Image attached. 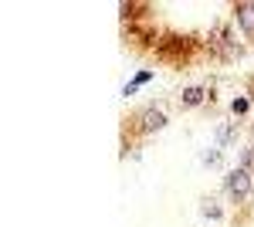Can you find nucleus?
Listing matches in <instances>:
<instances>
[{
    "label": "nucleus",
    "mask_w": 254,
    "mask_h": 227,
    "mask_svg": "<svg viewBox=\"0 0 254 227\" xmlns=\"http://www.w3.org/2000/svg\"><path fill=\"white\" fill-rule=\"evenodd\" d=\"M237 24L248 34H254V3H237Z\"/></svg>",
    "instance_id": "3"
},
{
    "label": "nucleus",
    "mask_w": 254,
    "mask_h": 227,
    "mask_svg": "<svg viewBox=\"0 0 254 227\" xmlns=\"http://www.w3.org/2000/svg\"><path fill=\"white\" fill-rule=\"evenodd\" d=\"M163 126H166V115L159 112V109H146V112H142V129H146V133H156Z\"/></svg>",
    "instance_id": "2"
},
{
    "label": "nucleus",
    "mask_w": 254,
    "mask_h": 227,
    "mask_svg": "<svg viewBox=\"0 0 254 227\" xmlns=\"http://www.w3.org/2000/svg\"><path fill=\"white\" fill-rule=\"evenodd\" d=\"M231 139H234V126H231V122H227V126H224V129H220V143H231Z\"/></svg>",
    "instance_id": "5"
},
{
    "label": "nucleus",
    "mask_w": 254,
    "mask_h": 227,
    "mask_svg": "<svg viewBox=\"0 0 254 227\" xmlns=\"http://www.w3.org/2000/svg\"><path fill=\"white\" fill-rule=\"evenodd\" d=\"M180 102L183 105H200L203 102V88H187V92L180 95Z\"/></svg>",
    "instance_id": "4"
},
{
    "label": "nucleus",
    "mask_w": 254,
    "mask_h": 227,
    "mask_svg": "<svg viewBox=\"0 0 254 227\" xmlns=\"http://www.w3.org/2000/svg\"><path fill=\"white\" fill-rule=\"evenodd\" d=\"M217 159H220V152H217V150H207V152H203V163H210V166H214Z\"/></svg>",
    "instance_id": "6"
},
{
    "label": "nucleus",
    "mask_w": 254,
    "mask_h": 227,
    "mask_svg": "<svg viewBox=\"0 0 254 227\" xmlns=\"http://www.w3.org/2000/svg\"><path fill=\"white\" fill-rule=\"evenodd\" d=\"M227 190L234 193V197H248V190H251V180H248V170H234L227 176Z\"/></svg>",
    "instance_id": "1"
},
{
    "label": "nucleus",
    "mask_w": 254,
    "mask_h": 227,
    "mask_svg": "<svg viewBox=\"0 0 254 227\" xmlns=\"http://www.w3.org/2000/svg\"><path fill=\"white\" fill-rule=\"evenodd\" d=\"M234 112H237V115L248 112V98H234Z\"/></svg>",
    "instance_id": "7"
}]
</instances>
